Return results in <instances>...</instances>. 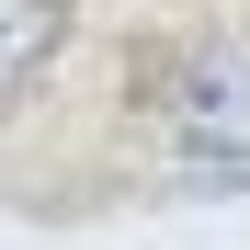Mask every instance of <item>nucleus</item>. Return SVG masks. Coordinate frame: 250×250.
I'll list each match as a JSON object with an SVG mask.
<instances>
[{
  "label": "nucleus",
  "mask_w": 250,
  "mask_h": 250,
  "mask_svg": "<svg viewBox=\"0 0 250 250\" xmlns=\"http://www.w3.org/2000/svg\"><path fill=\"white\" fill-rule=\"evenodd\" d=\"M68 46V0H0V114L34 91V68Z\"/></svg>",
  "instance_id": "f03ea898"
},
{
  "label": "nucleus",
  "mask_w": 250,
  "mask_h": 250,
  "mask_svg": "<svg viewBox=\"0 0 250 250\" xmlns=\"http://www.w3.org/2000/svg\"><path fill=\"white\" fill-rule=\"evenodd\" d=\"M159 137L193 182H239L250 171V57L239 46H193L159 80Z\"/></svg>",
  "instance_id": "f257e3e1"
}]
</instances>
